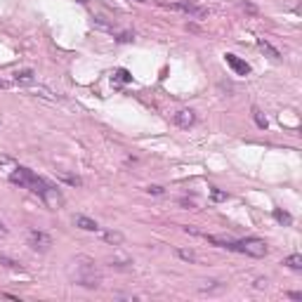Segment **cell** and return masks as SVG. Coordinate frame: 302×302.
Segmentation results:
<instances>
[{
    "instance_id": "18",
    "label": "cell",
    "mask_w": 302,
    "mask_h": 302,
    "mask_svg": "<svg viewBox=\"0 0 302 302\" xmlns=\"http://www.w3.org/2000/svg\"><path fill=\"white\" fill-rule=\"evenodd\" d=\"M253 116H255V123L260 125V128H267V118H264L262 114L257 111V109H253Z\"/></svg>"
},
{
    "instance_id": "12",
    "label": "cell",
    "mask_w": 302,
    "mask_h": 302,
    "mask_svg": "<svg viewBox=\"0 0 302 302\" xmlns=\"http://www.w3.org/2000/svg\"><path fill=\"white\" fill-rule=\"evenodd\" d=\"M283 264H286V267H290V269H295V271H302V255L293 253V255H288L286 260H283Z\"/></svg>"
},
{
    "instance_id": "4",
    "label": "cell",
    "mask_w": 302,
    "mask_h": 302,
    "mask_svg": "<svg viewBox=\"0 0 302 302\" xmlns=\"http://www.w3.org/2000/svg\"><path fill=\"white\" fill-rule=\"evenodd\" d=\"M165 8L177 10V12H184V15L194 17V19H203V17H208V8L201 5V3H196V0H179V3H172V5H165Z\"/></svg>"
},
{
    "instance_id": "6",
    "label": "cell",
    "mask_w": 302,
    "mask_h": 302,
    "mask_svg": "<svg viewBox=\"0 0 302 302\" xmlns=\"http://www.w3.org/2000/svg\"><path fill=\"white\" fill-rule=\"evenodd\" d=\"M40 198H43V203H45V206H47L50 210H59V208L64 206V196H62V191H59V189H57L54 184L47 186V191H45L43 196H40Z\"/></svg>"
},
{
    "instance_id": "15",
    "label": "cell",
    "mask_w": 302,
    "mask_h": 302,
    "mask_svg": "<svg viewBox=\"0 0 302 302\" xmlns=\"http://www.w3.org/2000/svg\"><path fill=\"white\" fill-rule=\"evenodd\" d=\"M274 217L279 220L281 225H293V217L288 215V213H283V210H274Z\"/></svg>"
},
{
    "instance_id": "1",
    "label": "cell",
    "mask_w": 302,
    "mask_h": 302,
    "mask_svg": "<svg viewBox=\"0 0 302 302\" xmlns=\"http://www.w3.org/2000/svg\"><path fill=\"white\" fill-rule=\"evenodd\" d=\"M71 279H73L76 286L99 288L102 274H99V269L94 267L92 260H87V257H78L76 262H73V269H71Z\"/></svg>"
},
{
    "instance_id": "9",
    "label": "cell",
    "mask_w": 302,
    "mask_h": 302,
    "mask_svg": "<svg viewBox=\"0 0 302 302\" xmlns=\"http://www.w3.org/2000/svg\"><path fill=\"white\" fill-rule=\"evenodd\" d=\"M73 225L80 227L83 232H97V229H99V225L94 222L92 217H87V215H76V217H73Z\"/></svg>"
},
{
    "instance_id": "16",
    "label": "cell",
    "mask_w": 302,
    "mask_h": 302,
    "mask_svg": "<svg viewBox=\"0 0 302 302\" xmlns=\"http://www.w3.org/2000/svg\"><path fill=\"white\" fill-rule=\"evenodd\" d=\"M177 255L182 257V260H186V262H196V260H198L194 250H182V248H179V250H177Z\"/></svg>"
},
{
    "instance_id": "20",
    "label": "cell",
    "mask_w": 302,
    "mask_h": 302,
    "mask_svg": "<svg viewBox=\"0 0 302 302\" xmlns=\"http://www.w3.org/2000/svg\"><path fill=\"white\" fill-rule=\"evenodd\" d=\"M213 198H215V201H225L227 194H222V191H217V189H213Z\"/></svg>"
},
{
    "instance_id": "22",
    "label": "cell",
    "mask_w": 302,
    "mask_h": 302,
    "mask_svg": "<svg viewBox=\"0 0 302 302\" xmlns=\"http://www.w3.org/2000/svg\"><path fill=\"white\" fill-rule=\"evenodd\" d=\"M140 3H144V0H140Z\"/></svg>"
},
{
    "instance_id": "17",
    "label": "cell",
    "mask_w": 302,
    "mask_h": 302,
    "mask_svg": "<svg viewBox=\"0 0 302 302\" xmlns=\"http://www.w3.org/2000/svg\"><path fill=\"white\" fill-rule=\"evenodd\" d=\"M114 80H118V83H128V80H132V76L125 69H118L116 76H114Z\"/></svg>"
},
{
    "instance_id": "8",
    "label": "cell",
    "mask_w": 302,
    "mask_h": 302,
    "mask_svg": "<svg viewBox=\"0 0 302 302\" xmlns=\"http://www.w3.org/2000/svg\"><path fill=\"white\" fill-rule=\"evenodd\" d=\"M172 118H175V123H177L179 128H191V125L196 123V114L191 109H179Z\"/></svg>"
},
{
    "instance_id": "21",
    "label": "cell",
    "mask_w": 302,
    "mask_h": 302,
    "mask_svg": "<svg viewBox=\"0 0 302 302\" xmlns=\"http://www.w3.org/2000/svg\"><path fill=\"white\" fill-rule=\"evenodd\" d=\"M3 85H5V83H0V87H3Z\"/></svg>"
},
{
    "instance_id": "2",
    "label": "cell",
    "mask_w": 302,
    "mask_h": 302,
    "mask_svg": "<svg viewBox=\"0 0 302 302\" xmlns=\"http://www.w3.org/2000/svg\"><path fill=\"white\" fill-rule=\"evenodd\" d=\"M10 182H12V184L24 186V189H29V191H33V194H38V196L45 194L47 186L52 184V182H47L45 177H38L33 170L24 168V165H15V168H12V172H10Z\"/></svg>"
},
{
    "instance_id": "13",
    "label": "cell",
    "mask_w": 302,
    "mask_h": 302,
    "mask_svg": "<svg viewBox=\"0 0 302 302\" xmlns=\"http://www.w3.org/2000/svg\"><path fill=\"white\" fill-rule=\"evenodd\" d=\"M257 45H260V50H262L264 54H269L271 59H281V54H279V50H276V47H271L269 43H267V40H260V43H257Z\"/></svg>"
},
{
    "instance_id": "14",
    "label": "cell",
    "mask_w": 302,
    "mask_h": 302,
    "mask_svg": "<svg viewBox=\"0 0 302 302\" xmlns=\"http://www.w3.org/2000/svg\"><path fill=\"white\" fill-rule=\"evenodd\" d=\"M104 241L111 243V246H118V243H123V234L121 232H107L104 234Z\"/></svg>"
},
{
    "instance_id": "10",
    "label": "cell",
    "mask_w": 302,
    "mask_h": 302,
    "mask_svg": "<svg viewBox=\"0 0 302 302\" xmlns=\"http://www.w3.org/2000/svg\"><path fill=\"white\" fill-rule=\"evenodd\" d=\"M206 239L217 246V248H227V250H236V241L229 239V236H206Z\"/></svg>"
},
{
    "instance_id": "7",
    "label": "cell",
    "mask_w": 302,
    "mask_h": 302,
    "mask_svg": "<svg viewBox=\"0 0 302 302\" xmlns=\"http://www.w3.org/2000/svg\"><path fill=\"white\" fill-rule=\"evenodd\" d=\"M225 59H227V64L234 69L236 76H248V73H250V66L243 62V59H239L236 54H225Z\"/></svg>"
},
{
    "instance_id": "3",
    "label": "cell",
    "mask_w": 302,
    "mask_h": 302,
    "mask_svg": "<svg viewBox=\"0 0 302 302\" xmlns=\"http://www.w3.org/2000/svg\"><path fill=\"white\" fill-rule=\"evenodd\" d=\"M236 250H239V253H246V255H250V257H264L267 253H269L267 243H264L262 239H255V236L236 241Z\"/></svg>"
},
{
    "instance_id": "5",
    "label": "cell",
    "mask_w": 302,
    "mask_h": 302,
    "mask_svg": "<svg viewBox=\"0 0 302 302\" xmlns=\"http://www.w3.org/2000/svg\"><path fill=\"white\" fill-rule=\"evenodd\" d=\"M29 246H31L33 250H38V253H47V250L52 248V239H50L45 232L33 229V232H29Z\"/></svg>"
},
{
    "instance_id": "19",
    "label": "cell",
    "mask_w": 302,
    "mask_h": 302,
    "mask_svg": "<svg viewBox=\"0 0 302 302\" xmlns=\"http://www.w3.org/2000/svg\"><path fill=\"white\" fill-rule=\"evenodd\" d=\"M147 191H149V194H156V196H158V194H163V186L151 184V186H147Z\"/></svg>"
},
{
    "instance_id": "11",
    "label": "cell",
    "mask_w": 302,
    "mask_h": 302,
    "mask_svg": "<svg viewBox=\"0 0 302 302\" xmlns=\"http://www.w3.org/2000/svg\"><path fill=\"white\" fill-rule=\"evenodd\" d=\"M15 80L19 85H33L36 83V73L31 69H24V71H17L15 73Z\"/></svg>"
}]
</instances>
